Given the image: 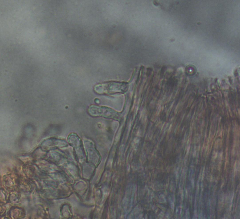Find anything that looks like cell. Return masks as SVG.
<instances>
[{"mask_svg": "<svg viewBox=\"0 0 240 219\" xmlns=\"http://www.w3.org/2000/svg\"><path fill=\"white\" fill-rule=\"evenodd\" d=\"M127 87L125 83L111 82L97 85L94 90L99 94H111L124 92L127 90Z\"/></svg>", "mask_w": 240, "mask_h": 219, "instance_id": "cell-1", "label": "cell"}, {"mask_svg": "<svg viewBox=\"0 0 240 219\" xmlns=\"http://www.w3.org/2000/svg\"><path fill=\"white\" fill-rule=\"evenodd\" d=\"M89 114L94 117H103L109 118L116 119L119 117V113L107 107L92 105L88 110Z\"/></svg>", "mask_w": 240, "mask_h": 219, "instance_id": "cell-2", "label": "cell"}]
</instances>
